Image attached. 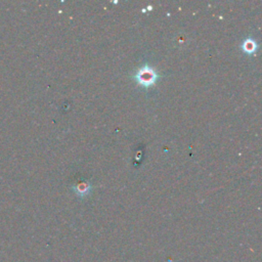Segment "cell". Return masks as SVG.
<instances>
[{"mask_svg": "<svg viewBox=\"0 0 262 262\" xmlns=\"http://www.w3.org/2000/svg\"><path fill=\"white\" fill-rule=\"evenodd\" d=\"M158 77L159 76L156 71L149 66H144L140 68L135 74V79L137 80V82L144 87H149L154 85Z\"/></svg>", "mask_w": 262, "mask_h": 262, "instance_id": "1", "label": "cell"}, {"mask_svg": "<svg viewBox=\"0 0 262 262\" xmlns=\"http://www.w3.org/2000/svg\"><path fill=\"white\" fill-rule=\"evenodd\" d=\"M242 49H243L244 52H246L248 54H252L257 49V43L254 39L248 38V39L244 40V42L242 44Z\"/></svg>", "mask_w": 262, "mask_h": 262, "instance_id": "2", "label": "cell"}, {"mask_svg": "<svg viewBox=\"0 0 262 262\" xmlns=\"http://www.w3.org/2000/svg\"><path fill=\"white\" fill-rule=\"evenodd\" d=\"M90 184L87 182V181H83V182H79L77 185L74 186V190L75 192L80 195V196H83V195H86L88 194V192L90 191Z\"/></svg>", "mask_w": 262, "mask_h": 262, "instance_id": "3", "label": "cell"}]
</instances>
